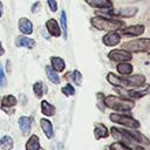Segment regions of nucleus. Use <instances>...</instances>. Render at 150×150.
<instances>
[{"instance_id":"22","label":"nucleus","mask_w":150,"mask_h":150,"mask_svg":"<svg viewBox=\"0 0 150 150\" xmlns=\"http://www.w3.org/2000/svg\"><path fill=\"white\" fill-rule=\"evenodd\" d=\"M41 112L47 116V117H50V116H54L55 114V107L53 104H50L48 101L43 100L41 102Z\"/></svg>"},{"instance_id":"18","label":"nucleus","mask_w":150,"mask_h":150,"mask_svg":"<svg viewBox=\"0 0 150 150\" xmlns=\"http://www.w3.org/2000/svg\"><path fill=\"white\" fill-rule=\"evenodd\" d=\"M50 66L53 67V69H55L57 73H61L66 68V63L63 61V59L59 57V56H52L50 57Z\"/></svg>"},{"instance_id":"33","label":"nucleus","mask_w":150,"mask_h":150,"mask_svg":"<svg viewBox=\"0 0 150 150\" xmlns=\"http://www.w3.org/2000/svg\"><path fill=\"white\" fill-rule=\"evenodd\" d=\"M40 6V2H36L33 7H32V12H36V7H39Z\"/></svg>"},{"instance_id":"25","label":"nucleus","mask_w":150,"mask_h":150,"mask_svg":"<svg viewBox=\"0 0 150 150\" xmlns=\"http://www.w3.org/2000/svg\"><path fill=\"white\" fill-rule=\"evenodd\" d=\"M67 77L71 79V80H73V82H74L76 86H81V83H82V80H83V76H82V74H81L79 70H73V71L68 73V76H67Z\"/></svg>"},{"instance_id":"16","label":"nucleus","mask_w":150,"mask_h":150,"mask_svg":"<svg viewBox=\"0 0 150 150\" xmlns=\"http://www.w3.org/2000/svg\"><path fill=\"white\" fill-rule=\"evenodd\" d=\"M40 125H41V129H42V131L45 132L46 137H47L48 139L53 138V136H54V130H53V124H52V122H50L49 120H47V118H41V120H40Z\"/></svg>"},{"instance_id":"27","label":"nucleus","mask_w":150,"mask_h":150,"mask_svg":"<svg viewBox=\"0 0 150 150\" xmlns=\"http://www.w3.org/2000/svg\"><path fill=\"white\" fill-rule=\"evenodd\" d=\"M61 32L63 33L64 39H67L68 36V27H67V14L64 11L61 12Z\"/></svg>"},{"instance_id":"11","label":"nucleus","mask_w":150,"mask_h":150,"mask_svg":"<svg viewBox=\"0 0 150 150\" xmlns=\"http://www.w3.org/2000/svg\"><path fill=\"white\" fill-rule=\"evenodd\" d=\"M46 28H47V30H48V33L52 35V36H54V38H59L60 35H61V27L59 26V23H57V21L55 20V19H49V20H47V22H46Z\"/></svg>"},{"instance_id":"12","label":"nucleus","mask_w":150,"mask_h":150,"mask_svg":"<svg viewBox=\"0 0 150 150\" xmlns=\"http://www.w3.org/2000/svg\"><path fill=\"white\" fill-rule=\"evenodd\" d=\"M84 1L93 8H97V9H111L112 8V2L110 0H84Z\"/></svg>"},{"instance_id":"1","label":"nucleus","mask_w":150,"mask_h":150,"mask_svg":"<svg viewBox=\"0 0 150 150\" xmlns=\"http://www.w3.org/2000/svg\"><path fill=\"white\" fill-rule=\"evenodd\" d=\"M107 81L111 86H114V87L129 89V88H136V87L143 86L145 83L146 79H145L144 75H141V74H135V75H116L115 73H108Z\"/></svg>"},{"instance_id":"8","label":"nucleus","mask_w":150,"mask_h":150,"mask_svg":"<svg viewBox=\"0 0 150 150\" xmlns=\"http://www.w3.org/2000/svg\"><path fill=\"white\" fill-rule=\"evenodd\" d=\"M144 30H145L144 25H132L125 28L122 27L117 32L120 35H123V36H139L144 33Z\"/></svg>"},{"instance_id":"15","label":"nucleus","mask_w":150,"mask_h":150,"mask_svg":"<svg viewBox=\"0 0 150 150\" xmlns=\"http://www.w3.org/2000/svg\"><path fill=\"white\" fill-rule=\"evenodd\" d=\"M19 30L25 35H29L33 33V23L27 18H21L19 20Z\"/></svg>"},{"instance_id":"14","label":"nucleus","mask_w":150,"mask_h":150,"mask_svg":"<svg viewBox=\"0 0 150 150\" xmlns=\"http://www.w3.org/2000/svg\"><path fill=\"white\" fill-rule=\"evenodd\" d=\"M138 12V9L136 7H128V8H123V9H120L117 12H114L112 8L109 9V13L114 14V15H117V16H122V18H131L134 15H136Z\"/></svg>"},{"instance_id":"30","label":"nucleus","mask_w":150,"mask_h":150,"mask_svg":"<svg viewBox=\"0 0 150 150\" xmlns=\"http://www.w3.org/2000/svg\"><path fill=\"white\" fill-rule=\"evenodd\" d=\"M61 90H62V94L66 95V96H73L75 94V89L70 83H67L64 87H62Z\"/></svg>"},{"instance_id":"21","label":"nucleus","mask_w":150,"mask_h":150,"mask_svg":"<svg viewBox=\"0 0 150 150\" xmlns=\"http://www.w3.org/2000/svg\"><path fill=\"white\" fill-rule=\"evenodd\" d=\"M16 45L19 47H25V48L32 49L35 47V41L30 38H27V36H19L16 40Z\"/></svg>"},{"instance_id":"23","label":"nucleus","mask_w":150,"mask_h":150,"mask_svg":"<svg viewBox=\"0 0 150 150\" xmlns=\"http://www.w3.org/2000/svg\"><path fill=\"white\" fill-rule=\"evenodd\" d=\"M26 150H40V139L36 135H32L26 142Z\"/></svg>"},{"instance_id":"19","label":"nucleus","mask_w":150,"mask_h":150,"mask_svg":"<svg viewBox=\"0 0 150 150\" xmlns=\"http://www.w3.org/2000/svg\"><path fill=\"white\" fill-rule=\"evenodd\" d=\"M116 70L120 75H130L134 70V67L129 62H120L116 66Z\"/></svg>"},{"instance_id":"35","label":"nucleus","mask_w":150,"mask_h":150,"mask_svg":"<svg viewBox=\"0 0 150 150\" xmlns=\"http://www.w3.org/2000/svg\"><path fill=\"white\" fill-rule=\"evenodd\" d=\"M1 15H2V4L0 2V18H1Z\"/></svg>"},{"instance_id":"26","label":"nucleus","mask_w":150,"mask_h":150,"mask_svg":"<svg viewBox=\"0 0 150 150\" xmlns=\"http://www.w3.org/2000/svg\"><path fill=\"white\" fill-rule=\"evenodd\" d=\"M16 103H18V101L13 95H7V96H5L2 98V109L14 107Z\"/></svg>"},{"instance_id":"13","label":"nucleus","mask_w":150,"mask_h":150,"mask_svg":"<svg viewBox=\"0 0 150 150\" xmlns=\"http://www.w3.org/2000/svg\"><path fill=\"white\" fill-rule=\"evenodd\" d=\"M19 128L23 136H27L32 129V117L28 116H21L19 118Z\"/></svg>"},{"instance_id":"2","label":"nucleus","mask_w":150,"mask_h":150,"mask_svg":"<svg viewBox=\"0 0 150 150\" xmlns=\"http://www.w3.org/2000/svg\"><path fill=\"white\" fill-rule=\"evenodd\" d=\"M90 23L97 30H104L107 33L118 30L120 28L124 26V22L122 20L110 19V18H104V16H94L90 19Z\"/></svg>"},{"instance_id":"3","label":"nucleus","mask_w":150,"mask_h":150,"mask_svg":"<svg viewBox=\"0 0 150 150\" xmlns=\"http://www.w3.org/2000/svg\"><path fill=\"white\" fill-rule=\"evenodd\" d=\"M103 103L105 107L116 110V111H130L134 107L135 103L131 100H128L125 97H118L115 95H108L103 98Z\"/></svg>"},{"instance_id":"7","label":"nucleus","mask_w":150,"mask_h":150,"mask_svg":"<svg viewBox=\"0 0 150 150\" xmlns=\"http://www.w3.org/2000/svg\"><path fill=\"white\" fill-rule=\"evenodd\" d=\"M108 57H109V60L120 63V62H129L132 56H131V53H129V52L120 48V49H112V50H110L108 53Z\"/></svg>"},{"instance_id":"10","label":"nucleus","mask_w":150,"mask_h":150,"mask_svg":"<svg viewBox=\"0 0 150 150\" xmlns=\"http://www.w3.org/2000/svg\"><path fill=\"white\" fill-rule=\"evenodd\" d=\"M102 42H103V45H105L108 47H115V46H117V45L121 43V35L118 34L117 30H115V32H108L102 38Z\"/></svg>"},{"instance_id":"20","label":"nucleus","mask_w":150,"mask_h":150,"mask_svg":"<svg viewBox=\"0 0 150 150\" xmlns=\"http://www.w3.org/2000/svg\"><path fill=\"white\" fill-rule=\"evenodd\" d=\"M46 74H47V77L48 80L54 83V84H59L61 82V79H60V75L57 74V71L55 69H53L52 66H46Z\"/></svg>"},{"instance_id":"5","label":"nucleus","mask_w":150,"mask_h":150,"mask_svg":"<svg viewBox=\"0 0 150 150\" xmlns=\"http://www.w3.org/2000/svg\"><path fill=\"white\" fill-rule=\"evenodd\" d=\"M118 91L121 94H123L125 97L136 100V98H141L145 95L150 94V84L144 83L141 87H136V88H129V89H124V88H120Z\"/></svg>"},{"instance_id":"6","label":"nucleus","mask_w":150,"mask_h":150,"mask_svg":"<svg viewBox=\"0 0 150 150\" xmlns=\"http://www.w3.org/2000/svg\"><path fill=\"white\" fill-rule=\"evenodd\" d=\"M109 118H110L111 122L117 123V124H122V125L128 127L130 129H137V128H139V122L137 120H135L134 117L128 116V115H122V114L112 112L109 116Z\"/></svg>"},{"instance_id":"32","label":"nucleus","mask_w":150,"mask_h":150,"mask_svg":"<svg viewBox=\"0 0 150 150\" xmlns=\"http://www.w3.org/2000/svg\"><path fill=\"white\" fill-rule=\"evenodd\" d=\"M6 84V77H5V71L2 69V66L0 63V87H4Z\"/></svg>"},{"instance_id":"36","label":"nucleus","mask_w":150,"mask_h":150,"mask_svg":"<svg viewBox=\"0 0 150 150\" xmlns=\"http://www.w3.org/2000/svg\"><path fill=\"white\" fill-rule=\"evenodd\" d=\"M40 150H45V149H40Z\"/></svg>"},{"instance_id":"28","label":"nucleus","mask_w":150,"mask_h":150,"mask_svg":"<svg viewBox=\"0 0 150 150\" xmlns=\"http://www.w3.org/2000/svg\"><path fill=\"white\" fill-rule=\"evenodd\" d=\"M33 91H34V94H35L36 97L41 98L42 95H43V83H42L41 81L35 82V83L33 84Z\"/></svg>"},{"instance_id":"31","label":"nucleus","mask_w":150,"mask_h":150,"mask_svg":"<svg viewBox=\"0 0 150 150\" xmlns=\"http://www.w3.org/2000/svg\"><path fill=\"white\" fill-rule=\"evenodd\" d=\"M47 4H48L49 9L52 12H56L57 11V2H56V0H47Z\"/></svg>"},{"instance_id":"9","label":"nucleus","mask_w":150,"mask_h":150,"mask_svg":"<svg viewBox=\"0 0 150 150\" xmlns=\"http://www.w3.org/2000/svg\"><path fill=\"white\" fill-rule=\"evenodd\" d=\"M132 142H136V143H141V144H150V141L143 135L141 134L139 131H136L135 129H130V130H127V129H121Z\"/></svg>"},{"instance_id":"29","label":"nucleus","mask_w":150,"mask_h":150,"mask_svg":"<svg viewBox=\"0 0 150 150\" xmlns=\"http://www.w3.org/2000/svg\"><path fill=\"white\" fill-rule=\"evenodd\" d=\"M110 150H134V149H131L130 146H128V145L124 144V143L116 142V143H112V144L110 145Z\"/></svg>"},{"instance_id":"4","label":"nucleus","mask_w":150,"mask_h":150,"mask_svg":"<svg viewBox=\"0 0 150 150\" xmlns=\"http://www.w3.org/2000/svg\"><path fill=\"white\" fill-rule=\"evenodd\" d=\"M121 48L129 53H145L150 50V38H138L121 45Z\"/></svg>"},{"instance_id":"34","label":"nucleus","mask_w":150,"mask_h":150,"mask_svg":"<svg viewBox=\"0 0 150 150\" xmlns=\"http://www.w3.org/2000/svg\"><path fill=\"white\" fill-rule=\"evenodd\" d=\"M5 54V49L2 48V45H1V42H0V56H2Z\"/></svg>"},{"instance_id":"24","label":"nucleus","mask_w":150,"mask_h":150,"mask_svg":"<svg viewBox=\"0 0 150 150\" xmlns=\"http://www.w3.org/2000/svg\"><path fill=\"white\" fill-rule=\"evenodd\" d=\"M13 145H14V141H13V138L11 136L6 135V136L1 137V139H0V148L2 150H12Z\"/></svg>"},{"instance_id":"17","label":"nucleus","mask_w":150,"mask_h":150,"mask_svg":"<svg viewBox=\"0 0 150 150\" xmlns=\"http://www.w3.org/2000/svg\"><path fill=\"white\" fill-rule=\"evenodd\" d=\"M94 136L96 139H101V138H107L109 136V131L107 129V127L102 123H96L94 127Z\"/></svg>"}]
</instances>
